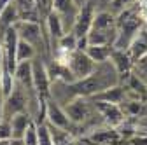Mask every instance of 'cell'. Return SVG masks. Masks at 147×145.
Listing matches in <instances>:
<instances>
[{
	"label": "cell",
	"mask_w": 147,
	"mask_h": 145,
	"mask_svg": "<svg viewBox=\"0 0 147 145\" xmlns=\"http://www.w3.org/2000/svg\"><path fill=\"white\" fill-rule=\"evenodd\" d=\"M4 63V44H2V39H0V65Z\"/></svg>",
	"instance_id": "cell-26"
},
{
	"label": "cell",
	"mask_w": 147,
	"mask_h": 145,
	"mask_svg": "<svg viewBox=\"0 0 147 145\" xmlns=\"http://www.w3.org/2000/svg\"><path fill=\"white\" fill-rule=\"evenodd\" d=\"M14 30L18 33V37L21 40L32 44L35 49L44 47V30L42 25H39V21H26V19H20L14 25Z\"/></svg>",
	"instance_id": "cell-5"
},
{
	"label": "cell",
	"mask_w": 147,
	"mask_h": 145,
	"mask_svg": "<svg viewBox=\"0 0 147 145\" xmlns=\"http://www.w3.org/2000/svg\"><path fill=\"white\" fill-rule=\"evenodd\" d=\"M128 52H130L133 63L138 61L140 58L147 56V30H145V28H142V30L138 32V35L135 37V40L131 42Z\"/></svg>",
	"instance_id": "cell-16"
},
{
	"label": "cell",
	"mask_w": 147,
	"mask_h": 145,
	"mask_svg": "<svg viewBox=\"0 0 147 145\" xmlns=\"http://www.w3.org/2000/svg\"><path fill=\"white\" fill-rule=\"evenodd\" d=\"M28 112V95L26 91L16 82L12 93L4 100V121H11L14 115Z\"/></svg>",
	"instance_id": "cell-4"
},
{
	"label": "cell",
	"mask_w": 147,
	"mask_h": 145,
	"mask_svg": "<svg viewBox=\"0 0 147 145\" xmlns=\"http://www.w3.org/2000/svg\"><path fill=\"white\" fill-rule=\"evenodd\" d=\"M4 95H2V89H0V122L4 121Z\"/></svg>",
	"instance_id": "cell-25"
},
{
	"label": "cell",
	"mask_w": 147,
	"mask_h": 145,
	"mask_svg": "<svg viewBox=\"0 0 147 145\" xmlns=\"http://www.w3.org/2000/svg\"><path fill=\"white\" fill-rule=\"evenodd\" d=\"M74 2H76L79 7H82V5H86V2H88V0H74Z\"/></svg>",
	"instance_id": "cell-27"
},
{
	"label": "cell",
	"mask_w": 147,
	"mask_h": 145,
	"mask_svg": "<svg viewBox=\"0 0 147 145\" xmlns=\"http://www.w3.org/2000/svg\"><path fill=\"white\" fill-rule=\"evenodd\" d=\"M32 72H33V86L35 91L40 98H47L51 93V79H49V72L47 65L40 56H37L32 61Z\"/></svg>",
	"instance_id": "cell-6"
},
{
	"label": "cell",
	"mask_w": 147,
	"mask_h": 145,
	"mask_svg": "<svg viewBox=\"0 0 147 145\" xmlns=\"http://www.w3.org/2000/svg\"><path fill=\"white\" fill-rule=\"evenodd\" d=\"M37 124V135H39V145H53V138L47 128V122H35Z\"/></svg>",
	"instance_id": "cell-21"
},
{
	"label": "cell",
	"mask_w": 147,
	"mask_h": 145,
	"mask_svg": "<svg viewBox=\"0 0 147 145\" xmlns=\"http://www.w3.org/2000/svg\"><path fill=\"white\" fill-rule=\"evenodd\" d=\"M9 122H11V128H12V138L23 140V136H25V133L28 130V126L33 122V117L28 112H23V114L14 115Z\"/></svg>",
	"instance_id": "cell-15"
},
{
	"label": "cell",
	"mask_w": 147,
	"mask_h": 145,
	"mask_svg": "<svg viewBox=\"0 0 147 145\" xmlns=\"http://www.w3.org/2000/svg\"><path fill=\"white\" fill-rule=\"evenodd\" d=\"M37 56H39L37 49H35L32 44H28V42H25V40L20 39V42H18V51H16V60H18V63L32 61V60H35Z\"/></svg>",
	"instance_id": "cell-19"
},
{
	"label": "cell",
	"mask_w": 147,
	"mask_h": 145,
	"mask_svg": "<svg viewBox=\"0 0 147 145\" xmlns=\"http://www.w3.org/2000/svg\"><path fill=\"white\" fill-rule=\"evenodd\" d=\"M12 138V128L9 121L0 122V140H11Z\"/></svg>",
	"instance_id": "cell-24"
},
{
	"label": "cell",
	"mask_w": 147,
	"mask_h": 145,
	"mask_svg": "<svg viewBox=\"0 0 147 145\" xmlns=\"http://www.w3.org/2000/svg\"><path fill=\"white\" fill-rule=\"evenodd\" d=\"M44 103H46V122H49L53 126H58V128H63L67 131H72L74 135H76V138H77L79 136L77 135L79 128L72 124V121L68 119V115L65 112V108L60 103H56L51 96H47L44 100Z\"/></svg>",
	"instance_id": "cell-3"
},
{
	"label": "cell",
	"mask_w": 147,
	"mask_h": 145,
	"mask_svg": "<svg viewBox=\"0 0 147 145\" xmlns=\"http://www.w3.org/2000/svg\"><path fill=\"white\" fill-rule=\"evenodd\" d=\"M131 72L147 86V56H144V58H140L138 61H135Z\"/></svg>",
	"instance_id": "cell-22"
},
{
	"label": "cell",
	"mask_w": 147,
	"mask_h": 145,
	"mask_svg": "<svg viewBox=\"0 0 147 145\" xmlns=\"http://www.w3.org/2000/svg\"><path fill=\"white\" fill-rule=\"evenodd\" d=\"M82 138H86L88 142L95 145H110V143H116L121 136L116 128H96L91 133H88V136H82Z\"/></svg>",
	"instance_id": "cell-10"
},
{
	"label": "cell",
	"mask_w": 147,
	"mask_h": 145,
	"mask_svg": "<svg viewBox=\"0 0 147 145\" xmlns=\"http://www.w3.org/2000/svg\"><path fill=\"white\" fill-rule=\"evenodd\" d=\"M117 84H119V74H117L116 66L109 60L105 63H98L96 68L93 70V74L88 75L86 79L68 84V89H70V95L74 98H77V96L93 98V96L107 91V89L114 87Z\"/></svg>",
	"instance_id": "cell-1"
},
{
	"label": "cell",
	"mask_w": 147,
	"mask_h": 145,
	"mask_svg": "<svg viewBox=\"0 0 147 145\" xmlns=\"http://www.w3.org/2000/svg\"><path fill=\"white\" fill-rule=\"evenodd\" d=\"M110 63L116 66L117 74H119V79L123 75L131 74V70H133V60H131V56H130V52H128V51L114 49L112 54H110Z\"/></svg>",
	"instance_id": "cell-12"
},
{
	"label": "cell",
	"mask_w": 147,
	"mask_h": 145,
	"mask_svg": "<svg viewBox=\"0 0 147 145\" xmlns=\"http://www.w3.org/2000/svg\"><path fill=\"white\" fill-rule=\"evenodd\" d=\"M56 60L67 65V68L70 70L74 81L86 79L88 75L93 74V70L98 65V63H95L93 60L88 56L86 51H79V49L74 51V52H61V56L56 58Z\"/></svg>",
	"instance_id": "cell-2"
},
{
	"label": "cell",
	"mask_w": 147,
	"mask_h": 145,
	"mask_svg": "<svg viewBox=\"0 0 147 145\" xmlns=\"http://www.w3.org/2000/svg\"><path fill=\"white\" fill-rule=\"evenodd\" d=\"M20 19H21V16H20V11H18V5L14 4V0H11L5 5V9L2 11V14H0V39H2L4 33L9 28H12Z\"/></svg>",
	"instance_id": "cell-13"
},
{
	"label": "cell",
	"mask_w": 147,
	"mask_h": 145,
	"mask_svg": "<svg viewBox=\"0 0 147 145\" xmlns=\"http://www.w3.org/2000/svg\"><path fill=\"white\" fill-rule=\"evenodd\" d=\"M93 103H95V108L98 110V114L102 115L103 122L109 126V128H117L121 122L126 121V115L123 112L121 105L107 103V101H96V100H93Z\"/></svg>",
	"instance_id": "cell-9"
},
{
	"label": "cell",
	"mask_w": 147,
	"mask_h": 145,
	"mask_svg": "<svg viewBox=\"0 0 147 145\" xmlns=\"http://www.w3.org/2000/svg\"><path fill=\"white\" fill-rule=\"evenodd\" d=\"M0 86H2V65H0Z\"/></svg>",
	"instance_id": "cell-29"
},
{
	"label": "cell",
	"mask_w": 147,
	"mask_h": 145,
	"mask_svg": "<svg viewBox=\"0 0 147 145\" xmlns=\"http://www.w3.org/2000/svg\"><path fill=\"white\" fill-rule=\"evenodd\" d=\"M112 51H114L112 46H88V49H86L88 56L93 60L95 63H105V61H109Z\"/></svg>",
	"instance_id": "cell-18"
},
{
	"label": "cell",
	"mask_w": 147,
	"mask_h": 145,
	"mask_svg": "<svg viewBox=\"0 0 147 145\" xmlns=\"http://www.w3.org/2000/svg\"><path fill=\"white\" fill-rule=\"evenodd\" d=\"M93 19H95V2L93 0H88L86 5H82L79 14H77V19H76V25L72 28V33L77 39L88 37L91 26H93Z\"/></svg>",
	"instance_id": "cell-8"
},
{
	"label": "cell",
	"mask_w": 147,
	"mask_h": 145,
	"mask_svg": "<svg viewBox=\"0 0 147 145\" xmlns=\"http://www.w3.org/2000/svg\"><path fill=\"white\" fill-rule=\"evenodd\" d=\"M91 100H96V101H107V103H116V105H121L128 100V89L123 86V84H117L114 87L107 89V91L93 96Z\"/></svg>",
	"instance_id": "cell-14"
},
{
	"label": "cell",
	"mask_w": 147,
	"mask_h": 145,
	"mask_svg": "<svg viewBox=\"0 0 147 145\" xmlns=\"http://www.w3.org/2000/svg\"><path fill=\"white\" fill-rule=\"evenodd\" d=\"M46 28H47L49 39H51L54 49H56V44L60 42V39L63 37L67 32H65V26H63L61 17H60L56 12H54V11H51V12L47 14V17H46Z\"/></svg>",
	"instance_id": "cell-11"
},
{
	"label": "cell",
	"mask_w": 147,
	"mask_h": 145,
	"mask_svg": "<svg viewBox=\"0 0 147 145\" xmlns=\"http://www.w3.org/2000/svg\"><path fill=\"white\" fill-rule=\"evenodd\" d=\"M23 142H25V145H39V135H37V124H35V121L28 126V130H26V133L23 136Z\"/></svg>",
	"instance_id": "cell-23"
},
{
	"label": "cell",
	"mask_w": 147,
	"mask_h": 145,
	"mask_svg": "<svg viewBox=\"0 0 147 145\" xmlns=\"http://www.w3.org/2000/svg\"><path fill=\"white\" fill-rule=\"evenodd\" d=\"M116 28V14L107 9H100L95 12V19L91 30H114Z\"/></svg>",
	"instance_id": "cell-17"
},
{
	"label": "cell",
	"mask_w": 147,
	"mask_h": 145,
	"mask_svg": "<svg viewBox=\"0 0 147 145\" xmlns=\"http://www.w3.org/2000/svg\"><path fill=\"white\" fill-rule=\"evenodd\" d=\"M53 11L61 17L65 32L70 33L74 25H76V19H77V14H79L81 7L74 0H53Z\"/></svg>",
	"instance_id": "cell-7"
},
{
	"label": "cell",
	"mask_w": 147,
	"mask_h": 145,
	"mask_svg": "<svg viewBox=\"0 0 147 145\" xmlns=\"http://www.w3.org/2000/svg\"><path fill=\"white\" fill-rule=\"evenodd\" d=\"M11 140H0V145H9Z\"/></svg>",
	"instance_id": "cell-28"
},
{
	"label": "cell",
	"mask_w": 147,
	"mask_h": 145,
	"mask_svg": "<svg viewBox=\"0 0 147 145\" xmlns=\"http://www.w3.org/2000/svg\"><path fill=\"white\" fill-rule=\"evenodd\" d=\"M56 51L58 52H74V51H77V37L72 32L65 33L60 39V42L56 44Z\"/></svg>",
	"instance_id": "cell-20"
}]
</instances>
